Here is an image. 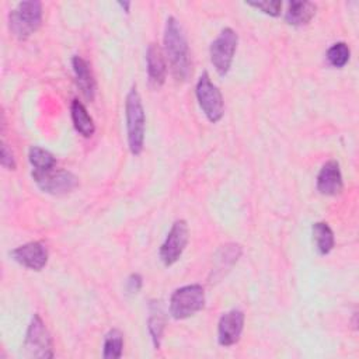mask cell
<instances>
[{
  "label": "cell",
  "instance_id": "cell-1",
  "mask_svg": "<svg viewBox=\"0 0 359 359\" xmlns=\"http://www.w3.org/2000/svg\"><path fill=\"white\" fill-rule=\"evenodd\" d=\"M164 53L174 79L180 83L187 81L192 73L191 53L185 32L175 17H168L165 22Z\"/></svg>",
  "mask_w": 359,
  "mask_h": 359
},
{
  "label": "cell",
  "instance_id": "cell-2",
  "mask_svg": "<svg viewBox=\"0 0 359 359\" xmlns=\"http://www.w3.org/2000/svg\"><path fill=\"white\" fill-rule=\"evenodd\" d=\"M125 116H126L129 150L132 154L139 156L144 147L146 115H144V108L136 86H132L126 94Z\"/></svg>",
  "mask_w": 359,
  "mask_h": 359
},
{
  "label": "cell",
  "instance_id": "cell-3",
  "mask_svg": "<svg viewBox=\"0 0 359 359\" xmlns=\"http://www.w3.org/2000/svg\"><path fill=\"white\" fill-rule=\"evenodd\" d=\"M42 24V3L36 0L21 1L8 15V27L11 34L24 41L38 31Z\"/></svg>",
  "mask_w": 359,
  "mask_h": 359
},
{
  "label": "cell",
  "instance_id": "cell-4",
  "mask_svg": "<svg viewBox=\"0 0 359 359\" xmlns=\"http://www.w3.org/2000/svg\"><path fill=\"white\" fill-rule=\"evenodd\" d=\"M205 306V290L202 285L194 283L178 287L170 297V314L175 320L188 318Z\"/></svg>",
  "mask_w": 359,
  "mask_h": 359
},
{
  "label": "cell",
  "instance_id": "cell-5",
  "mask_svg": "<svg viewBox=\"0 0 359 359\" xmlns=\"http://www.w3.org/2000/svg\"><path fill=\"white\" fill-rule=\"evenodd\" d=\"M24 355L28 358H53V341L39 314H34L24 339Z\"/></svg>",
  "mask_w": 359,
  "mask_h": 359
},
{
  "label": "cell",
  "instance_id": "cell-6",
  "mask_svg": "<svg viewBox=\"0 0 359 359\" xmlns=\"http://www.w3.org/2000/svg\"><path fill=\"white\" fill-rule=\"evenodd\" d=\"M238 43V35L231 28H223L220 34L213 39L209 48L210 62L215 67V70L220 76H226L231 67L233 57L237 49Z\"/></svg>",
  "mask_w": 359,
  "mask_h": 359
},
{
  "label": "cell",
  "instance_id": "cell-7",
  "mask_svg": "<svg viewBox=\"0 0 359 359\" xmlns=\"http://www.w3.org/2000/svg\"><path fill=\"white\" fill-rule=\"evenodd\" d=\"M195 93L199 107L209 122H219L224 114V102L220 90L212 83L208 72H203L198 79Z\"/></svg>",
  "mask_w": 359,
  "mask_h": 359
},
{
  "label": "cell",
  "instance_id": "cell-8",
  "mask_svg": "<svg viewBox=\"0 0 359 359\" xmlns=\"http://www.w3.org/2000/svg\"><path fill=\"white\" fill-rule=\"evenodd\" d=\"M35 184L46 194L65 195L72 192L79 185V178L66 170H48V171H32Z\"/></svg>",
  "mask_w": 359,
  "mask_h": 359
},
{
  "label": "cell",
  "instance_id": "cell-9",
  "mask_svg": "<svg viewBox=\"0 0 359 359\" xmlns=\"http://www.w3.org/2000/svg\"><path fill=\"white\" fill-rule=\"evenodd\" d=\"M188 244V224L185 220H175L160 247V259L165 266L175 264Z\"/></svg>",
  "mask_w": 359,
  "mask_h": 359
},
{
  "label": "cell",
  "instance_id": "cell-10",
  "mask_svg": "<svg viewBox=\"0 0 359 359\" xmlns=\"http://www.w3.org/2000/svg\"><path fill=\"white\" fill-rule=\"evenodd\" d=\"M10 257L31 271H42L48 264L49 252L43 243L31 241L10 251Z\"/></svg>",
  "mask_w": 359,
  "mask_h": 359
},
{
  "label": "cell",
  "instance_id": "cell-11",
  "mask_svg": "<svg viewBox=\"0 0 359 359\" xmlns=\"http://www.w3.org/2000/svg\"><path fill=\"white\" fill-rule=\"evenodd\" d=\"M244 328V313L238 309H233L224 313L217 324V341L222 346L236 345Z\"/></svg>",
  "mask_w": 359,
  "mask_h": 359
},
{
  "label": "cell",
  "instance_id": "cell-12",
  "mask_svg": "<svg viewBox=\"0 0 359 359\" xmlns=\"http://www.w3.org/2000/svg\"><path fill=\"white\" fill-rule=\"evenodd\" d=\"M146 69L149 84L153 88H160L167 77V63L164 50L157 43H150L146 50Z\"/></svg>",
  "mask_w": 359,
  "mask_h": 359
},
{
  "label": "cell",
  "instance_id": "cell-13",
  "mask_svg": "<svg viewBox=\"0 0 359 359\" xmlns=\"http://www.w3.org/2000/svg\"><path fill=\"white\" fill-rule=\"evenodd\" d=\"M344 181L338 161H327L317 175V189L323 195L334 196L342 192Z\"/></svg>",
  "mask_w": 359,
  "mask_h": 359
},
{
  "label": "cell",
  "instance_id": "cell-14",
  "mask_svg": "<svg viewBox=\"0 0 359 359\" xmlns=\"http://www.w3.org/2000/svg\"><path fill=\"white\" fill-rule=\"evenodd\" d=\"M72 65H73V70H74V76H76V83H77L79 88L81 90L83 95L88 101H93L94 97H95L97 84H95V79H94L91 66L81 56H73Z\"/></svg>",
  "mask_w": 359,
  "mask_h": 359
},
{
  "label": "cell",
  "instance_id": "cell-15",
  "mask_svg": "<svg viewBox=\"0 0 359 359\" xmlns=\"http://www.w3.org/2000/svg\"><path fill=\"white\" fill-rule=\"evenodd\" d=\"M147 328L156 349L160 348L163 332L165 328V311L163 309L161 300H150L149 302V318H147Z\"/></svg>",
  "mask_w": 359,
  "mask_h": 359
},
{
  "label": "cell",
  "instance_id": "cell-16",
  "mask_svg": "<svg viewBox=\"0 0 359 359\" xmlns=\"http://www.w3.org/2000/svg\"><path fill=\"white\" fill-rule=\"evenodd\" d=\"M317 10V6L313 1L306 0H292L287 3L285 13V21L294 27L306 25L311 21Z\"/></svg>",
  "mask_w": 359,
  "mask_h": 359
},
{
  "label": "cell",
  "instance_id": "cell-17",
  "mask_svg": "<svg viewBox=\"0 0 359 359\" xmlns=\"http://www.w3.org/2000/svg\"><path fill=\"white\" fill-rule=\"evenodd\" d=\"M70 114H72V122L74 129L84 137H91L95 132V125L90 114L87 112L86 107L79 101L73 100L70 105Z\"/></svg>",
  "mask_w": 359,
  "mask_h": 359
},
{
  "label": "cell",
  "instance_id": "cell-18",
  "mask_svg": "<svg viewBox=\"0 0 359 359\" xmlns=\"http://www.w3.org/2000/svg\"><path fill=\"white\" fill-rule=\"evenodd\" d=\"M313 241L316 250L320 255H327L334 247V233L332 229L325 222H317L311 227Z\"/></svg>",
  "mask_w": 359,
  "mask_h": 359
},
{
  "label": "cell",
  "instance_id": "cell-19",
  "mask_svg": "<svg viewBox=\"0 0 359 359\" xmlns=\"http://www.w3.org/2000/svg\"><path fill=\"white\" fill-rule=\"evenodd\" d=\"M28 160L31 163V165L34 167V171H48L55 168L56 165V158L55 156L39 147V146H32L28 150Z\"/></svg>",
  "mask_w": 359,
  "mask_h": 359
},
{
  "label": "cell",
  "instance_id": "cell-20",
  "mask_svg": "<svg viewBox=\"0 0 359 359\" xmlns=\"http://www.w3.org/2000/svg\"><path fill=\"white\" fill-rule=\"evenodd\" d=\"M123 351V334L118 328H112L104 338L102 356L105 359H118Z\"/></svg>",
  "mask_w": 359,
  "mask_h": 359
},
{
  "label": "cell",
  "instance_id": "cell-21",
  "mask_svg": "<svg viewBox=\"0 0 359 359\" xmlns=\"http://www.w3.org/2000/svg\"><path fill=\"white\" fill-rule=\"evenodd\" d=\"M240 255H241V245H238V244L222 245V248L217 252V258H216L217 264H216L215 272L223 271V269H226V271L230 269L237 262Z\"/></svg>",
  "mask_w": 359,
  "mask_h": 359
},
{
  "label": "cell",
  "instance_id": "cell-22",
  "mask_svg": "<svg viewBox=\"0 0 359 359\" xmlns=\"http://www.w3.org/2000/svg\"><path fill=\"white\" fill-rule=\"evenodd\" d=\"M351 50L345 42H337L327 50V60L334 67H344L349 62Z\"/></svg>",
  "mask_w": 359,
  "mask_h": 359
},
{
  "label": "cell",
  "instance_id": "cell-23",
  "mask_svg": "<svg viewBox=\"0 0 359 359\" xmlns=\"http://www.w3.org/2000/svg\"><path fill=\"white\" fill-rule=\"evenodd\" d=\"M247 6L254 7L257 10H261L262 13L271 15V17H278L280 14L283 3L280 0H262V1H245Z\"/></svg>",
  "mask_w": 359,
  "mask_h": 359
},
{
  "label": "cell",
  "instance_id": "cell-24",
  "mask_svg": "<svg viewBox=\"0 0 359 359\" xmlns=\"http://www.w3.org/2000/svg\"><path fill=\"white\" fill-rule=\"evenodd\" d=\"M0 163L6 170H15V158L13 151L8 149V146L1 142V151H0Z\"/></svg>",
  "mask_w": 359,
  "mask_h": 359
},
{
  "label": "cell",
  "instance_id": "cell-25",
  "mask_svg": "<svg viewBox=\"0 0 359 359\" xmlns=\"http://www.w3.org/2000/svg\"><path fill=\"white\" fill-rule=\"evenodd\" d=\"M142 285H143V279L139 273H132L129 275V278L126 279V292L128 294H136L139 293V290L142 289Z\"/></svg>",
  "mask_w": 359,
  "mask_h": 359
},
{
  "label": "cell",
  "instance_id": "cell-26",
  "mask_svg": "<svg viewBox=\"0 0 359 359\" xmlns=\"http://www.w3.org/2000/svg\"><path fill=\"white\" fill-rule=\"evenodd\" d=\"M118 6H121L125 10V13H129V7H130L129 1H118Z\"/></svg>",
  "mask_w": 359,
  "mask_h": 359
}]
</instances>
